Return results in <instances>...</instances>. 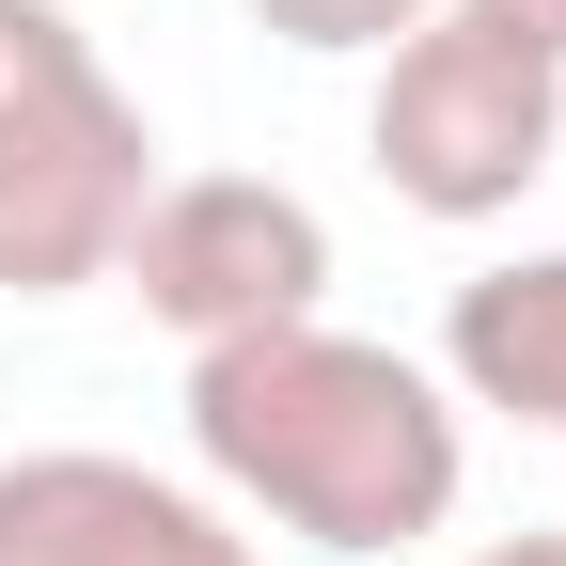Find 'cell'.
<instances>
[{
    "label": "cell",
    "instance_id": "obj_5",
    "mask_svg": "<svg viewBox=\"0 0 566 566\" xmlns=\"http://www.w3.org/2000/svg\"><path fill=\"white\" fill-rule=\"evenodd\" d=\"M0 566H252V535L142 457L48 441V457H0Z\"/></svg>",
    "mask_w": 566,
    "mask_h": 566
},
{
    "label": "cell",
    "instance_id": "obj_6",
    "mask_svg": "<svg viewBox=\"0 0 566 566\" xmlns=\"http://www.w3.org/2000/svg\"><path fill=\"white\" fill-rule=\"evenodd\" d=\"M441 378H457V409H504V424H551L566 441V252H520V268L457 283Z\"/></svg>",
    "mask_w": 566,
    "mask_h": 566
},
{
    "label": "cell",
    "instance_id": "obj_3",
    "mask_svg": "<svg viewBox=\"0 0 566 566\" xmlns=\"http://www.w3.org/2000/svg\"><path fill=\"white\" fill-rule=\"evenodd\" d=\"M363 142H378L394 205H424V221H504V205L551 174V142H566V63L441 0V17H409L378 48Z\"/></svg>",
    "mask_w": 566,
    "mask_h": 566
},
{
    "label": "cell",
    "instance_id": "obj_8",
    "mask_svg": "<svg viewBox=\"0 0 566 566\" xmlns=\"http://www.w3.org/2000/svg\"><path fill=\"white\" fill-rule=\"evenodd\" d=\"M457 17H488V32H520V48L566 63V0H457Z\"/></svg>",
    "mask_w": 566,
    "mask_h": 566
},
{
    "label": "cell",
    "instance_id": "obj_7",
    "mask_svg": "<svg viewBox=\"0 0 566 566\" xmlns=\"http://www.w3.org/2000/svg\"><path fill=\"white\" fill-rule=\"evenodd\" d=\"M252 17H268L283 48H394L409 17H441V0H252Z\"/></svg>",
    "mask_w": 566,
    "mask_h": 566
},
{
    "label": "cell",
    "instance_id": "obj_1",
    "mask_svg": "<svg viewBox=\"0 0 566 566\" xmlns=\"http://www.w3.org/2000/svg\"><path fill=\"white\" fill-rule=\"evenodd\" d=\"M189 457L237 488L252 520H283L300 551H424L457 520V394L409 363V346H363L331 315H283L237 346H189Z\"/></svg>",
    "mask_w": 566,
    "mask_h": 566
},
{
    "label": "cell",
    "instance_id": "obj_4",
    "mask_svg": "<svg viewBox=\"0 0 566 566\" xmlns=\"http://www.w3.org/2000/svg\"><path fill=\"white\" fill-rule=\"evenodd\" d=\"M111 268L174 346H237V331H283L331 300V221L268 174H158Z\"/></svg>",
    "mask_w": 566,
    "mask_h": 566
},
{
    "label": "cell",
    "instance_id": "obj_9",
    "mask_svg": "<svg viewBox=\"0 0 566 566\" xmlns=\"http://www.w3.org/2000/svg\"><path fill=\"white\" fill-rule=\"evenodd\" d=\"M472 566H566V535H504V551H472Z\"/></svg>",
    "mask_w": 566,
    "mask_h": 566
},
{
    "label": "cell",
    "instance_id": "obj_2",
    "mask_svg": "<svg viewBox=\"0 0 566 566\" xmlns=\"http://www.w3.org/2000/svg\"><path fill=\"white\" fill-rule=\"evenodd\" d=\"M142 189H158V126L95 63V32L63 0H0V300L111 283Z\"/></svg>",
    "mask_w": 566,
    "mask_h": 566
}]
</instances>
